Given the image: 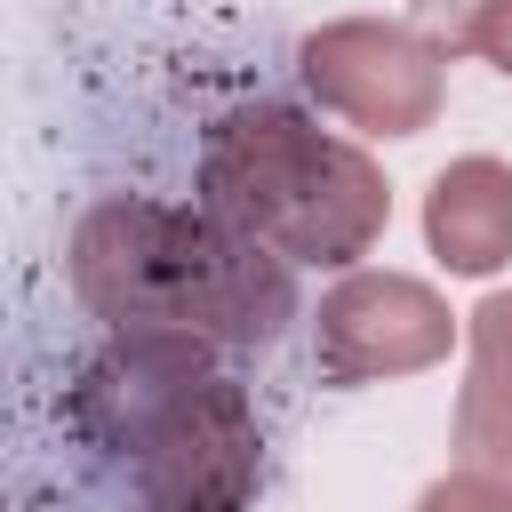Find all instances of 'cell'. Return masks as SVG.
<instances>
[{"label":"cell","mask_w":512,"mask_h":512,"mask_svg":"<svg viewBox=\"0 0 512 512\" xmlns=\"http://www.w3.org/2000/svg\"><path fill=\"white\" fill-rule=\"evenodd\" d=\"M96 328V320H88ZM64 512H256L264 424L216 344L96 328L56 376Z\"/></svg>","instance_id":"6da1fadb"},{"label":"cell","mask_w":512,"mask_h":512,"mask_svg":"<svg viewBox=\"0 0 512 512\" xmlns=\"http://www.w3.org/2000/svg\"><path fill=\"white\" fill-rule=\"evenodd\" d=\"M64 280L96 328L184 336L216 352L272 344L296 320V264L200 200L112 192L64 240Z\"/></svg>","instance_id":"7a4b0ae2"},{"label":"cell","mask_w":512,"mask_h":512,"mask_svg":"<svg viewBox=\"0 0 512 512\" xmlns=\"http://www.w3.org/2000/svg\"><path fill=\"white\" fill-rule=\"evenodd\" d=\"M200 208H216L232 232L264 240L288 264L352 272L392 224V184L360 144L312 128L304 112L256 104V112H224L208 128Z\"/></svg>","instance_id":"3957f363"},{"label":"cell","mask_w":512,"mask_h":512,"mask_svg":"<svg viewBox=\"0 0 512 512\" xmlns=\"http://www.w3.org/2000/svg\"><path fill=\"white\" fill-rule=\"evenodd\" d=\"M296 64H304V88L368 136H424L440 120V88H448L440 48L408 24H368V16L320 24L296 48Z\"/></svg>","instance_id":"277c9868"},{"label":"cell","mask_w":512,"mask_h":512,"mask_svg":"<svg viewBox=\"0 0 512 512\" xmlns=\"http://www.w3.org/2000/svg\"><path fill=\"white\" fill-rule=\"evenodd\" d=\"M448 344H456V312L408 272H344L312 312V368L328 384L416 376L448 360Z\"/></svg>","instance_id":"5b68a950"},{"label":"cell","mask_w":512,"mask_h":512,"mask_svg":"<svg viewBox=\"0 0 512 512\" xmlns=\"http://www.w3.org/2000/svg\"><path fill=\"white\" fill-rule=\"evenodd\" d=\"M424 240L448 272H472L488 280L504 256H512V168L472 152V160H448L424 192Z\"/></svg>","instance_id":"8992f818"},{"label":"cell","mask_w":512,"mask_h":512,"mask_svg":"<svg viewBox=\"0 0 512 512\" xmlns=\"http://www.w3.org/2000/svg\"><path fill=\"white\" fill-rule=\"evenodd\" d=\"M456 464L512 488V288L472 312V384L456 400Z\"/></svg>","instance_id":"52a82bcc"},{"label":"cell","mask_w":512,"mask_h":512,"mask_svg":"<svg viewBox=\"0 0 512 512\" xmlns=\"http://www.w3.org/2000/svg\"><path fill=\"white\" fill-rule=\"evenodd\" d=\"M416 512H512V488L504 480H488V472H448V480H432L424 496H416Z\"/></svg>","instance_id":"ba28073f"},{"label":"cell","mask_w":512,"mask_h":512,"mask_svg":"<svg viewBox=\"0 0 512 512\" xmlns=\"http://www.w3.org/2000/svg\"><path fill=\"white\" fill-rule=\"evenodd\" d=\"M464 48L488 56L496 72H512V0H480L472 24H464Z\"/></svg>","instance_id":"9c48e42d"}]
</instances>
